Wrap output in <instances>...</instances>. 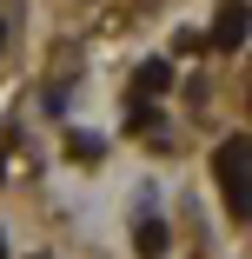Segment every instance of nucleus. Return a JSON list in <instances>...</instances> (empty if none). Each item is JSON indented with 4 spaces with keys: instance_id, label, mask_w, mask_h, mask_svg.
Masks as SVG:
<instances>
[{
    "instance_id": "20e7f679",
    "label": "nucleus",
    "mask_w": 252,
    "mask_h": 259,
    "mask_svg": "<svg viewBox=\"0 0 252 259\" xmlns=\"http://www.w3.org/2000/svg\"><path fill=\"white\" fill-rule=\"evenodd\" d=\"M133 239H139V252H166V226H160V220H139Z\"/></svg>"
},
{
    "instance_id": "39448f33",
    "label": "nucleus",
    "mask_w": 252,
    "mask_h": 259,
    "mask_svg": "<svg viewBox=\"0 0 252 259\" xmlns=\"http://www.w3.org/2000/svg\"><path fill=\"white\" fill-rule=\"evenodd\" d=\"M67 146H73V160H99V153H107V140H99V133H73Z\"/></svg>"
},
{
    "instance_id": "7ed1b4c3",
    "label": "nucleus",
    "mask_w": 252,
    "mask_h": 259,
    "mask_svg": "<svg viewBox=\"0 0 252 259\" xmlns=\"http://www.w3.org/2000/svg\"><path fill=\"white\" fill-rule=\"evenodd\" d=\"M166 87H173V60H139L133 67V93L139 100H160Z\"/></svg>"
},
{
    "instance_id": "6e6552de",
    "label": "nucleus",
    "mask_w": 252,
    "mask_h": 259,
    "mask_svg": "<svg viewBox=\"0 0 252 259\" xmlns=\"http://www.w3.org/2000/svg\"><path fill=\"white\" fill-rule=\"evenodd\" d=\"M0 180H7V160H0Z\"/></svg>"
},
{
    "instance_id": "f03ea898",
    "label": "nucleus",
    "mask_w": 252,
    "mask_h": 259,
    "mask_svg": "<svg viewBox=\"0 0 252 259\" xmlns=\"http://www.w3.org/2000/svg\"><path fill=\"white\" fill-rule=\"evenodd\" d=\"M206 47H219V54H239V47H245V0H226V7H219Z\"/></svg>"
},
{
    "instance_id": "f257e3e1",
    "label": "nucleus",
    "mask_w": 252,
    "mask_h": 259,
    "mask_svg": "<svg viewBox=\"0 0 252 259\" xmlns=\"http://www.w3.org/2000/svg\"><path fill=\"white\" fill-rule=\"evenodd\" d=\"M213 166H219V186H226V213L245 220V213H252V140L232 133V140L219 146V160H213Z\"/></svg>"
},
{
    "instance_id": "1a4fd4ad",
    "label": "nucleus",
    "mask_w": 252,
    "mask_h": 259,
    "mask_svg": "<svg viewBox=\"0 0 252 259\" xmlns=\"http://www.w3.org/2000/svg\"><path fill=\"white\" fill-rule=\"evenodd\" d=\"M0 259H7V246H0Z\"/></svg>"
},
{
    "instance_id": "0eeeda50",
    "label": "nucleus",
    "mask_w": 252,
    "mask_h": 259,
    "mask_svg": "<svg viewBox=\"0 0 252 259\" xmlns=\"http://www.w3.org/2000/svg\"><path fill=\"white\" fill-rule=\"evenodd\" d=\"M0 47H7V20H0Z\"/></svg>"
},
{
    "instance_id": "423d86ee",
    "label": "nucleus",
    "mask_w": 252,
    "mask_h": 259,
    "mask_svg": "<svg viewBox=\"0 0 252 259\" xmlns=\"http://www.w3.org/2000/svg\"><path fill=\"white\" fill-rule=\"evenodd\" d=\"M126 126H133V133H146V126H160V107H153V100H139V107L126 113Z\"/></svg>"
}]
</instances>
